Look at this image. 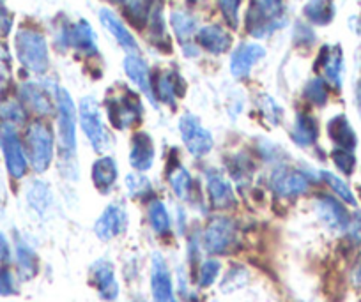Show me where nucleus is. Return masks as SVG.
Here are the masks:
<instances>
[{
	"mask_svg": "<svg viewBox=\"0 0 361 302\" xmlns=\"http://www.w3.org/2000/svg\"><path fill=\"white\" fill-rule=\"evenodd\" d=\"M57 124H59V152H61L62 170L68 177H76V108L71 94L66 89H57Z\"/></svg>",
	"mask_w": 361,
	"mask_h": 302,
	"instance_id": "nucleus-1",
	"label": "nucleus"
},
{
	"mask_svg": "<svg viewBox=\"0 0 361 302\" xmlns=\"http://www.w3.org/2000/svg\"><path fill=\"white\" fill-rule=\"evenodd\" d=\"M286 23V0H250L246 15V30L250 36L264 39Z\"/></svg>",
	"mask_w": 361,
	"mask_h": 302,
	"instance_id": "nucleus-2",
	"label": "nucleus"
},
{
	"mask_svg": "<svg viewBox=\"0 0 361 302\" xmlns=\"http://www.w3.org/2000/svg\"><path fill=\"white\" fill-rule=\"evenodd\" d=\"M15 50L20 64L30 73L43 75L50 65L48 43L43 34L36 29H20L15 36Z\"/></svg>",
	"mask_w": 361,
	"mask_h": 302,
	"instance_id": "nucleus-3",
	"label": "nucleus"
},
{
	"mask_svg": "<svg viewBox=\"0 0 361 302\" xmlns=\"http://www.w3.org/2000/svg\"><path fill=\"white\" fill-rule=\"evenodd\" d=\"M23 147H25L27 159L34 172L43 173L50 168L51 161H54L55 140L54 133L47 124L41 120L29 124L25 138H23Z\"/></svg>",
	"mask_w": 361,
	"mask_h": 302,
	"instance_id": "nucleus-4",
	"label": "nucleus"
},
{
	"mask_svg": "<svg viewBox=\"0 0 361 302\" xmlns=\"http://www.w3.org/2000/svg\"><path fill=\"white\" fill-rule=\"evenodd\" d=\"M80 126L85 133L87 140L90 141L96 152H105L112 145V137L103 124L102 112H99L98 101L94 97H83L80 101Z\"/></svg>",
	"mask_w": 361,
	"mask_h": 302,
	"instance_id": "nucleus-5",
	"label": "nucleus"
},
{
	"mask_svg": "<svg viewBox=\"0 0 361 302\" xmlns=\"http://www.w3.org/2000/svg\"><path fill=\"white\" fill-rule=\"evenodd\" d=\"M0 151L4 154L9 175L13 179H23L27 168H29V159H27L25 147H23V141L20 140L15 126L0 124Z\"/></svg>",
	"mask_w": 361,
	"mask_h": 302,
	"instance_id": "nucleus-6",
	"label": "nucleus"
},
{
	"mask_svg": "<svg viewBox=\"0 0 361 302\" xmlns=\"http://www.w3.org/2000/svg\"><path fill=\"white\" fill-rule=\"evenodd\" d=\"M235 244H238V230L234 221L218 216L207 223L202 234V246L209 255H227Z\"/></svg>",
	"mask_w": 361,
	"mask_h": 302,
	"instance_id": "nucleus-7",
	"label": "nucleus"
},
{
	"mask_svg": "<svg viewBox=\"0 0 361 302\" xmlns=\"http://www.w3.org/2000/svg\"><path fill=\"white\" fill-rule=\"evenodd\" d=\"M106 113L109 120L116 130H128L140 120L142 103L140 97L130 89L124 90L121 96L109 97L106 101Z\"/></svg>",
	"mask_w": 361,
	"mask_h": 302,
	"instance_id": "nucleus-8",
	"label": "nucleus"
},
{
	"mask_svg": "<svg viewBox=\"0 0 361 302\" xmlns=\"http://www.w3.org/2000/svg\"><path fill=\"white\" fill-rule=\"evenodd\" d=\"M179 133L185 141V147L193 158H204L213 151V134L192 113H185L179 119Z\"/></svg>",
	"mask_w": 361,
	"mask_h": 302,
	"instance_id": "nucleus-9",
	"label": "nucleus"
},
{
	"mask_svg": "<svg viewBox=\"0 0 361 302\" xmlns=\"http://www.w3.org/2000/svg\"><path fill=\"white\" fill-rule=\"evenodd\" d=\"M57 43L66 48H75L83 55L98 54L96 34L87 20H78L76 23H66L57 34Z\"/></svg>",
	"mask_w": 361,
	"mask_h": 302,
	"instance_id": "nucleus-10",
	"label": "nucleus"
},
{
	"mask_svg": "<svg viewBox=\"0 0 361 302\" xmlns=\"http://www.w3.org/2000/svg\"><path fill=\"white\" fill-rule=\"evenodd\" d=\"M271 189L282 198H296L305 194L310 187V179L307 173L294 168H276L269 179Z\"/></svg>",
	"mask_w": 361,
	"mask_h": 302,
	"instance_id": "nucleus-11",
	"label": "nucleus"
},
{
	"mask_svg": "<svg viewBox=\"0 0 361 302\" xmlns=\"http://www.w3.org/2000/svg\"><path fill=\"white\" fill-rule=\"evenodd\" d=\"M314 210L317 214V218L321 220V223L324 227H328L329 230L335 232H345L349 227L350 214L347 213V209L343 207V203L336 198L324 194V196H319L314 203Z\"/></svg>",
	"mask_w": 361,
	"mask_h": 302,
	"instance_id": "nucleus-12",
	"label": "nucleus"
},
{
	"mask_svg": "<svg viewBox=\"0 0 361 302\" xmlns=\"http://www.w3.org/2000/svg\"><path fill=\"white\" fill-rule=\"evenodd\" d=\"M151 294L152 302H177L169 265L159 253L151 258Z\"/></svg>",
	"mask_w": 361,
	"mask_h": 302,
	"instance_id": "nucleus-13",
	"label": "nucleus"
},
{
	"mask_svg": "<svg viewBox=\"0 0 361 302\" xmlns=\"http://www.w3.org/2000/svg\"><path fill=\"white\" fill-rule=\"evenodd\" d=\"M128 227V213L121 203H110L102 216L96 220L94 232L102 241L109 242L112 239L119 237L121 234L126 232Z\"/></svg>",
	"mask_w": 361,
	"mask_h": 302,
	"instance_id": "nucleus-14",
	"label": "nucleus"
},
{
	"mask_svg": "<svg viewBox=\"0 0 361 302\" xmlns=\"http://www.w3.org/2000/svg\"><path fill=\"white\" fill-rule=\"evenodd\" d=\"M90 281L103 301L114 302L119 297V283L110 260L99 258L90 267Z\"/></svg>",
	"mask_w": 361,
	"mask_h": 302,
	"instance_id": "nucleus-15",
	"label": "nucleus"
},
{
	"mask_svg": "<svg viewBox=\"0 0 361 302\" xmlns=\"http://www.w3.org/2000/svg\"><path fill=\"white\" fill-rule=\"evenodd\" d=\"M266 57V48L257 43H241L231 57V73L234 78H246L253 65Z\"/></svg>",
	"mask_w": 361,
	"mask_h": 302,
	"instance_id": "nucleus-16",
	"label": "nucleus"
},
{
	"mask_svg": "<svg viewBox=\"0 0 361 302\" xmlns=\"http://www.w3.org/2000/svg\"><path fill=\"white\" fill-rule=\"evenodd\" d=\"M20 101L22 105L32 110L36 115H50L54 112V101H51V94L48 89L41 83H23L18 90Z\"/></svg>",
	"mask_w": 361,
	"mask_h": 302,
	"instance_id": "nucleus-17",
	"label": "nucleus"
},
{
	"mask_svg": "<svg viewBox=\"0 0 361 302\" xmlns=\"http://www.w3.org/2000/svg\"><path fill=\"white\" fill-rule=\"evenodd\" d=\"M317 69L324 76V82L333 85L335 89L342 87L343 75V54L338 44L335 46H324L319 54Z\"/></svg>",
	"mask_w": 361,
	"mask_h": 302,
	"instance_id": "nucleus-18",
	"label": "nucleus"
},
{
	"mask_svg": "<svg viewBox=\"0 0 361 302\" xmlns=\"http://www.w3.org/2000/svg\"><path fill=\"white\" fill-rule=\"evenodd\" d=\"M207 196L216 209H231L235 206V194L231 182L218 170H209L206 173Z\"/></svg>",
	"mask_w": 361,
	"mask_h": 302,
	"instance_id": "nucleus-19",
	"label": "nucleus"
},
{
	"mask_svg": "<svg viewBox=\"0 0 361 302\" xmlns=\"http://www.w3.org/2000/svg\"><path fill=\"white\" fill-rule=\"evenodd\" d=\"M124 71H126L128 78L149 97L151 103L156 105L154 90H152V82H151V71H149V65L145 64V61L138 55L130 54L124 58Z\"/></svg>",
	"mask_w": 361,
	"mask_h": 302,
	"instance_id": "nucleus-20",
	"label": "nucleus"
},
{
	"mask_svg": "<svg viewBox=\"0 0 361 302\" xmlns=\"http://www.w3.org/2000/svg\"><path fill=\"white\" fill-rule=\"evenodd\" d=\"M197 44L213 55H221L232 46V36L220 25H207L197 32Z\"/></svg>",
	"mask_w": 361,
	"mask_h": 302,
	"instance_id": "nucleus-21",
	"label": "nucleus"
},
{
	"mask_svg": "<svg viewBox=\"0 0 361 302\" xmlns=\"http://www.w3.org/2000/svg\"><path fill=\"white\" fill-rule=\"evenodd\" d=\"M154 163V144L147 133H137L130 149V165L137 170L138 173L151 170Z\"/></svg>",
	"mask_w": 361,
	"mask_h": 302,
	"instance_id": "nucleus-22",
	"label": "nucleus"
},
{
	"mask_svg": "<svg viewBox=\"0 0 361 302\" xmlns=\"http://www.w3.org/2000/svg\"><path fill=\"white\" fill-rule=\"evenodd\" d=\"M92 182L94 187L102 193H110L114 189L117 182V177H119V168H117V163L112 156H103V158L96 159L92 163Z\"/></svg>",
	"mask_w": 361,
	"mask_h": 302,
	"instance_id": "nucleus-23",
	"label": "nucleus"
},
{
	"mask_svg": "<svg viewBox=\"0 0 361 302\" xmlns=\"http://www.w3.org/2000/svg\"><path fill=\"white\" fill-rule=\"evenodd\" d=\"M15 262L16 274L20 279H32L39 272V258H37L36 251L29 242L20 237L15 241Z\"/></svg>",
	"mask_w": 361,
	"mask_h": 302,
	"instance_id": "nucleus-24",
	"label": "nucleus"
},
{
	"mask_svg": "<svg viewBox=\"0 0 361 302\" xmlns=\"http://www.w3.org/2000/svg\"><path fill=\"white\" fill-rule=\"evenodd\" d=\"M99 22H102V25L116 37V41L124 48V50L130 51V54H135V51L138 50L137 39H135L133 34L126 29V25L117 18L116 13H112L110 9H102V11H99Z\"/></svg>",
	"mask_w": 361,
	"mask_h": 302,
	"instance_id": "nucleus-25",
	"label": "nucleus"
},
{
	"mask_svg": "<svg viewBox=\"0 0 361 302\" xmlns=\"http://www.w3.org/2000/svg\"><path fill=\"white\" fill-rule=\"evenodd\" d=\"M328 137L331 138L336 149H345V151H353L357 145L356 133H354L353 126H350L349 119L343 113L335 115L328 122Z\"/></svg>",
	"mask_w": 361,
	"mask_h": 302,
	"instance_id": "nucleus-26",
	"label": "nucleus"
},
{
	"mask_svg": "<svg viewBox=\"0 0 361 302\" xmlns=\"http://www.w3.org/2000/svg\"><path fill=\"white\" fill-rule=\"evenodd\" d=\"M319 138V124L308 113H298L293 127V140L300 147L308 149L317 144Z\"/></svg>",
	"mask_w": 361,
	"mask_h": 302,
	"instance_id": "nucleus-27",
	"label": "nucleus"
},
{
	"mask_svg": "<svg viewBox=\"0 0 361 302\" xmlns=\"http://www.w3.org/2000/svg\"><path fill=\"white\" fill-rule=\"evenodd\" d=\"M180 83H183V80L179 78V75H176V73H163V75L158 76L154 87H152L154 97L161 101V103H165V105L176 106V97L183 94Z\"/></svg>",
	"mask_w": 361,
	"mask_h": 302,
	"instance_id": "nucleus-28",
	"label": "nucleus"
},
{
	"mask_svg": "<svg viewBox=\"0 0 361 302\" xmlns=\"http://www.w3.org/2000/svg\"><path fill=\"white\" fill-rule=\"evenodd\" d=\"M27 201L37 214H47L54 206V193L43 180H34L27 187Z\"/></svg>",
	"mask_w": 361,
	"mask_h": 302,
	"instance_id": "nucleus-29",
	"label": "nucleus"
},
{
	"mask_svg": "<svg viewBox=\"0 0 361 302\" xmlns=\"http://www.w3.org/2000/svg\"><path fill=\"white\" fill-rule=\"evenodd\" d=\"M303 15L308 22L315 25H328L335 18V2L333 0H308Z\"/></svg>",
	"mask_w": 361,
	"mask_h": 302,
	"instance_id": "nucleus-30",
	"label": "nucleus"
},
{
	"mask_svg": "<svg viewBox=\"0 0 361 302\" xmlns=\"http://www.w3.org/2000/svg\"><path fill=\"white\" fill-rule=\"evenodd\" d=\"M170 27L176 32L177 39L183 44L188 43L197 32V20L186 11H172L170 13Z\"/></svg>",
	"mask_w": 361,
	"mask_h": 302,
	"instance_id": "nucleus-31",
	"label": "nucleus"
},
{
	"mask_svg": "<svg viewBox=\"0 0 361 302\" xmlns=\"http://www.w3.org/2000/svg\"><path fill=\"white\" fill-rule=\"evenodd\" d=\"M169 182L172 191L176 193V196L179 200H188L190 193L193 189V180L192 175L188 173V170L185 166H177V168L170 170L169 172Z\"/></svg>",
	"mask_w": 361,
	"mask_h": 302,
	"instance_id": "nucleus-32",
	"label": "nucleus"
},
{
	"mask_svg": "<svg viewBox=\"0 0 361 302\" xmlns=\"http://www.w3.org/2000/svg\"><path fill=\"white\" fill-rule=\"evenodd\" d=\"M149 223L158 235H165L170 232V216L165 203L161 200H152L149 206Z\"/></svg>",
	"mask_w": 361,
	"mask_h": 302,
	"instance_id": "nucleus-33",
	"label": "nucleus"
},
{
	"mask_svg": "<svg viewBox=\"0 0 361 302\" xmlns=\"http://www.w3.org/2000/svg\"><path fill=\"white\" fill-rule=\"evenodd\" d=\"M23 122H25V106L20 101H0V124H9L16 127Z\"/></svg>",
	"mask_w": 361,
	"mask_h": 302,
	"instance_id": "nucleus-34",
	"label": "nucleus"
},
{
	"mask_svg": "<svg viewBox=\"0 0 361 302\" xmlns=\"http://www.w3.org/2000/svg\"><path fill=\"white\" fill-rule=\"evenodd\" d=\"M151 9L152 8L145 0H128L124 6V15L130 20L131 25H135L137 29H144L151 16Z\"/></svg>",
	"mask_w": 361,
	"mask_h": 302,
	"instance_id": "nucleus-35",
	"label": "nucleus"
},
{
	"mask_svg": "<svg viewBox=\"0 0 361 302\" xmlns=\"http://www.w3.org/2000/svg\"><path fill=\"white\" fill-rule=\"evenodd\" d=\"M248 277H250V274L245 267H241V265L231 267V269L224 274V277H221L220 290L224 291V294H232V291H235V290H239V288L245 287L246 281H248Z\"/></svg>",
	"mask_w": 361,
	"mask_h": 302,
	"instance_id": "nucleus-36",
	"label": "nucleus"
},
{
	"mask_svg": "<svg viewBox=\"0 0 361 302\" xmlns=\"http://www.w3.org/2000/svg\"><path fill=\"white\" fill-rule=\"evenodd\" d=\"M321 179L331 187L333 193H335L340 200L349 203V206H356V198H354L353 189L349 187V184H345V180L340 179V177L335 175V173L326 172V170L324 172H321Z\"/></svg>",
	"mask_w": 361,
	"mask_h": 302,
	"instance_id": "nucleus-37",
	"label": "nucleus"
},
{
	"mask_svg": "<svg viewBox=\"0 0 361 302\" xmlns=\"http://www.w3.org/2000/svg\"><path fill=\"white\" fill-rule=\"evenodd\" d=\"M305 99L308 103L315 106H324L328 103L329 97V90H328V83L324 82V78H312L310 82L305 85Z\"/></svg>",
	"mask_w": 361,
	"mask_h": 302,
	"instance_id": "nucleus-38",
	"label": "nucleus"
},
{
	"mask_svg": "<svg viewBox=\"0 0 361 302\" xmlns=\"http://www.w3.org/2000/svg\"><path fill=\"white\" fill-rule=\"evenodd\" d=\"M221 272V263L216 258H207L200 263L199 276H197V283L200 288L213 287L214 281L218 279Z\"/></svg>",
	"mask_w": 361,
	"mask_h": 302,
	"instance_id": "nucleus-39",
	"label": "nucleus"
},
{
	"mask_svg": "<svg viewBox=\"0 0 361 302\" xmlns=\"http://www.w3.org/2000/svg\"><path fill=\"white\" fill-rule=\"evenodd\" d=\"M20 291V277L9 265H0V297H13Z\"/></svg>",
	"mask_w": 361,
	"mask_h": 302,
	"instance_id": "nucleus-40",
	"label": "nucleus"
},
{
	"mask_svg": "<svg viewBox=\"0 0 361 302\" xmlns=\"http://www.w3.org/2000/svg\"><path fill=\"white\" fill-rule=\"evenodd\" d=\"M126 189L131 196H138V198H144L147 196L149 193L152 191L151 182H149L147 177L140 175V173H130L126 177Z\"/></svg>",
	"mask_w": 361,
	"mask_h": 302,
	"instance_id": "nucleus-41",
	"label": "nucleus"
},
{
	"mask_svg": "<svg viewBox=\"0 0 361 302\" xmlns=\"http://www.w3.org/2000/svg\"><path fill=\"white\" fill-rule=\"evenodd\" d=\"M259 106H260V112H262V115L266 117V120H269L271 124H279L282 122V117H283V110L282 106L276 103L275 99L271 96H260L259 99Z\"/></svg>",
	"mask_w": 361,
	"mask_h": 302,
	"instance_id": "nucleus-42",
	"label": "nucleus"
},
{
	"mask_svg": "<svg viewBox=\"0 0 361 302\" xmlns=\"http://www.w3.org/2000/svg\"><path fill=\"white\" fill-rule=\"evenodd\" d=\"M333 163H335L336 170L343 173V175H350L356 166V158H354L353 151H345V149H335L331 154Z\"/></svg>",
	"mask_w": 361,
	"mask_h": 302,
	"instance_id": "nucleus-43",
	"label": "nucleus"
},
{
	"mask_svg": "<svg viewBox=\"0 0 361 302\" xmlns=\"http://www.w3.org/2000/svg\"><path fill=\"white\" fill-rule=\"evenodd\" d=\"M220 11L224 15L225 22L231 29H238L239 25V6L241 0H218Z\"/></svg>",
	"mask_w": 361,
	"mask_h": 302,
	"instance_id": "nucleus-44",
	"label": "nucleus"
},
{
	"mask_svg": "<svg viewBox=\"0 0 361 302\" xmlns=\"http://www.w3.org/2000/svg\"><path fill=\"white\" fill-rule=\"evenodd\" d=\"M293 39L294 43L300 44V46H310V44L315 41V34L308 25H305V23H298L296 29H294Z\"/></svg>",
	"mask_w": 361,
	"mask_h": 302,
	"instance_id": "nucleus-45",
	"label": "nucleus"
},
{
	"mask_svg": "<svg viewBox=\"0 0 361 302\" xmlns=\"http://www.w3.org/2000/svg\"><path fill=\"white\" fill-rule=\"evenodd\" d=\"M345 232L350 241L356 242V244H361V213H354L350 216L349 227H347Z\"/></svg>",
	"mask_w": 361,
	"mask_h": 302,
	"instance_id": "nucleus-46",
	"label": "nucleus"
},
{
	"mask_svg": "<svg viewBox=\"0 0 361 302\" xmlns=\"http://www.w3.org/2000/svg\"><path fill=\"white\" fill-rule=\"evenodd\" d=\"M13 260V249L11 242L0 232V265H9Z\"/></svg>",
	"mask_w": 361,
	"mask_h": 302,
	"instance_id": "nucleus-47",
	"label": "nucleus"
},
{
	"mask_svg": "<svg viewBox=\"0 0 361 302\" xmlns=\"http://www.w3.org/2000/svg\"><path fill=\"white\" fill-rule=\"evenodd\" d=\"M13 27V15L6 8L0 6V36L4 37L11 32Z\"/></svg>",
	"mask_w": 361,
	"mask_h": 302,
	"instance_id": "nucleus-48",
	"label": "nucleus"
},
{
	"mask_svg": "<svg viewBox=\"0 0 361 302\" xmlns=\"http://www.w3.org/2000/svg\"><path fill=\"white\" fill-rule=\"evenodd\" d=\"M9 87V71L4 64H0V97Z\"/></svg>",
	"mask_w": 361,
	"mask_h": 302,
	"instance_id": "nucleus-49",
	"label": "nucleus"
},
{
	"mask_svg": "<svg viewBox=\"0 0 361 302\" xmlns=\"http://www.w3.org/2000/svg\"><path fill=\"white\" fill-rule=\"evenodd\" d=\"M183 51H185L188 57H197V55H199V48H197L195 44H192V43L183 44Z\"/></svg>",
	"mask_w": 361,
	"mask_h": 302,
	"instance_id": "nucleus-50",
	"label": "nucleus"
},
{
	"mask_svg": "<svg viewBox=\"0 0 361 302\" xmlns=\"http://www.w3.org/2000/svg\"><path fill=\"white\" fill-rule=\"evenodd\" d=\"M354 283H356L357 287H361V260L357 262L356 269H354Z\"/></svg>",
	"mask_w": 361,
	"mask_h": 302,
	"instance_id": "nucleus-51",
	"label": "nucleus"
},
{
	"mask_svg": "<svg viewBox=\"0 0 361 302\" xmlns=\"http://www.w3.org/2000/svg\"><path fill=\"white\" fill-rule=\"evenodd\" d=\"M356 99H357V105H360V108H361V83L357 85V89H356Z\"/></svg>",
	"mask_w": 361,
	"mask_h": 302,
	"instance_id": "nucleus-52",
	"label": "nucleus"
},
{
	"mask_svg": "<svg viewBox=\"0 0 361 302\" xmlns=\"http://www.w3.org/2000/svg\"><path fill=\"white\" fill-rule=\"evenodd\" d=\"M106 2H114V4H121V2H124V0H106Z\"/></svg>",
	"mask_w": 361,
	"mask_h": 302,
	"instance_id": "nucleus-53",
	"label": "nucleus"
}]
</instances>
